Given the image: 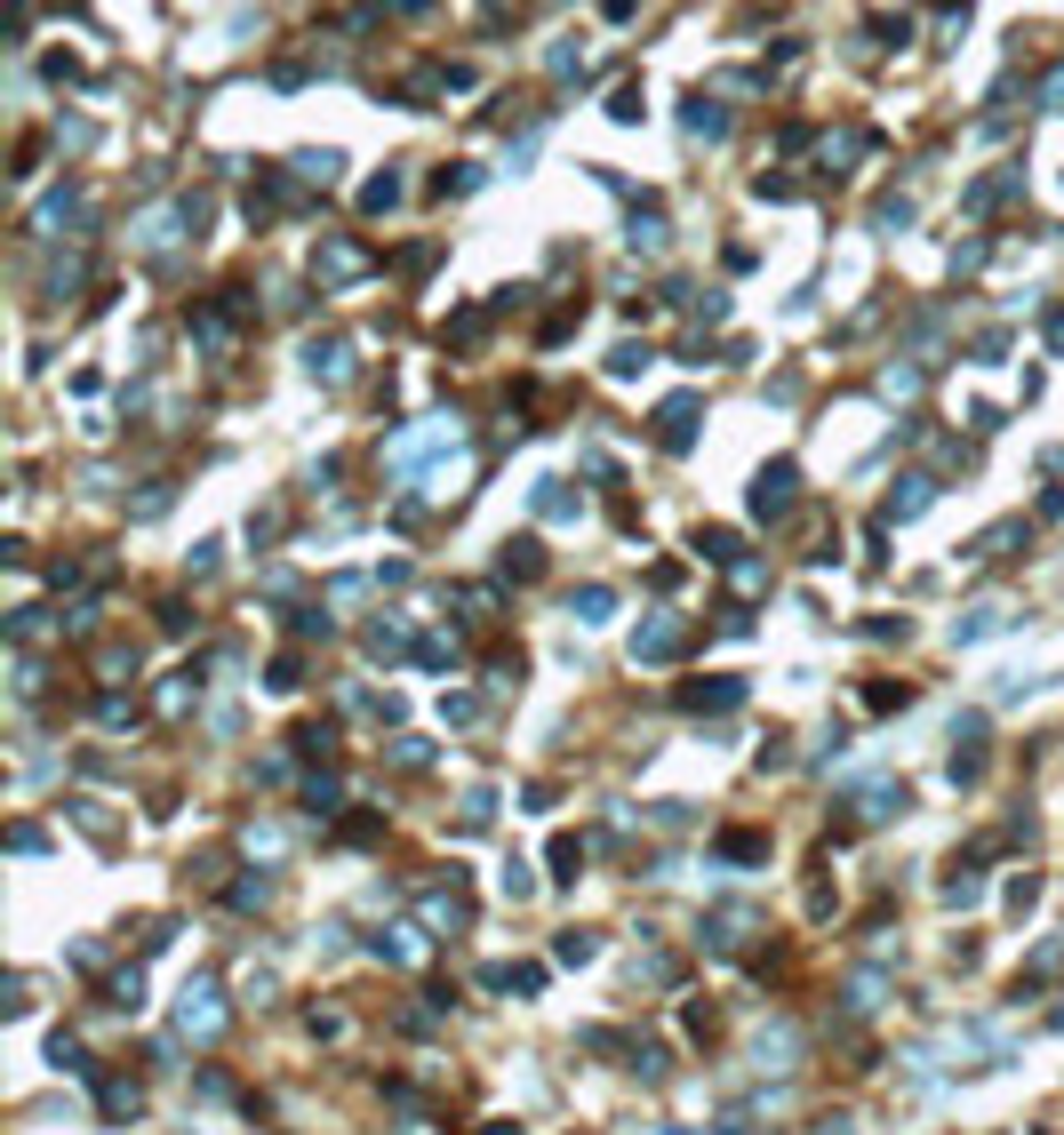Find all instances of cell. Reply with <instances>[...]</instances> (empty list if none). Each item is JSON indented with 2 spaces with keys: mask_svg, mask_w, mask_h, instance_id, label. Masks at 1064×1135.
I'll list each match as a JSON object with an SVG mask.
<instances>
[{
  "mask_svg": "<svg viewBox=\"0 0 1064 1135\" xmlns=\"http://www.w3.org/2000/svg\"><path fill=\"white\" fill-rule=\"evenodd\" d=\"M177 1032H184V1040H216V1032H224V1008H216L209 976H192V984L177 991Z\"/></svg>",
  "mask_w": 1064,
  "mask_h": 1135,
  "instance_id": "6da1fadb",
  "label": "cell"
},
{
  "mask_svg": "<svg viewBox=\"0 0 1064 1135\" xmlns=\"http://www.w3.org/2000/svg\"><path fill=\"white\" fill-rule=\"evenodd\" d=\"M361 272H368L361 240H321V248H312V280H321V288H344V280H361Z\"/></svg>",
  "mask_w": 1064,
  "mask_h": 1135,
  "instance_id": "7a4b0ae2",
  "label": "cell"
},
{
  "mask_svg": "<svg viewBox=\"0 0 1064 1135\" xmlns=\"http://www.w3.org/2000/svg\"><path fill=\"white\" fill-rule=\"evenodd\" d=\"M689 648V624L680 616H648V624L633 632V664H665V656H680Z\"/></svg>",
  "mask_w": 1064,
  "mask_h": 1135,
  "instance_id": "3957f363",
  "label": "cell"
},
{
  "mask_svg": "<svg viewBox=\"0 0 1064 1135\" xmlns=\"http://www.w3.org/2000/svg\"><path fill=\"white\" fill-rule=\"evenodd\" d=\"M697 417H704V400L697 392H680V400H665V408H657V449H689V440H697Z\"/></svg>",
  "mask_w": 1064,
  "mask_h": 1135,
  "instance_id": "277c9868",
  "label": "cell"
},
{
  "mask_svg": "<svg viewBox=\"0 0 1064 1135\" xmlns=\"http://www.w3.org/2000/svg\"><path fill=\"white\" fill-rule=\"evenodd\" d=\"M792 488H800V472L777 456V464L753 480V512H760V520H785V512H792Z\"/></svg>",
  "mask_w": 1064,
  "mask_h": 1135,
  "instance_id": "5b68a950",
  "label": "cell"
},
{
  "mask_svg": "<svg viewBox=\"0 0 1064 1135\" xmlns=\"http://www.w3.org/2000/svg\"><path fill=\"white\" fill-rule=\"evenodd\" d=\"M1016 624V616H1008L1001 600H976L969 616H952V640H961V648H976V640H993V632H1008Z\"/></svg>",
  "mask_w": 1064,
  "mask_h": 1135,
  "instance_id": "8992f818",
  "label": "cell"
},
{
  "mask_svg": "<svg viewBox=\"0 0 1064 1135\" xmlns=\"http://www.w3.org/2000/svg\"><path fill=\"white\" fill-rule=\"evenodd\" d=\"M456 440V424H425V432H408V440H393V449H385V464H393V472H408V464H425L432 449H449Z\"/></svg>",
  "mask_w": 1064,
  "mask_h": 1135,
  "instance_id": "52a82bcc",
  "label": "cell"
},
{
  "mask_svg": "<svg viewBox=\"0 0 1064 1135\" xmlns=\"http://www.w3.org/2000/svg\"><path fill=\"white\" fill-rule=\"evenodd\" d=\"M304 368H312L321 385H344V376H353V344H344V336H321V344H304Z\"/></svg>",
  "mask_w": 1064,
  "mask_h": 1135,
  "instance_id": "ba28073f",
  "label": "cell"
},
{
  "mask_svg": "<svg viewBox=\"0 0 1064 1135\" xmlns=\"http://www.w3.org/2000/svg\"><path fill=\"white\" fill-rule=\"evenodd\" d=\"M929 504H937V480H929V472H912V480H896V496L881 504V520H920Z\"/></svg>",
  "mask_w": 1064,
  "mask_h": 1135,
  "instance_id": "9c48e42d",
  "label": "cell"
},
{
  "mask_svg": "<svg viewBox=\"0 0 1064 1135\" xmlns=\"http://www.w3.org/2000/svg\"><path fill=\"white\" fill-rule=\"evenodd\" d=\"M753 927H760V912H744V903H729V912H712V920H704V944H712V952H736V944H744Z\"/></svg>",
  "mask_w": 1064,
  "mask_h": 1135,
  "instance_id": "30bf717a",
  "label": "cell"
},
{
  "mask_svg": "<svg viewBox=\"0 0 1064 1135\" xmlns=\"http://www.w3.org/2000/svg\"><path fill=\"white\" fill-rule=\"evenodd\" d=\"M905 784H864V792H856V824H888V816H905Z\"/></svg>",
  "mask_w": 1064,
  "mask_h": 1135,
  "instance_id": "8fae6325",
  "label": "cell"
},
{
  "mask_svg": "<svg viewBox=\"0 0 1064 1135\" xmlns=\"http://www.w3.org/2000/svg\"><path fill=\"white\" fill-rule=\"evenodd\" d=\"M680 704H689V712H729V704H744V680H689Z\"/></svg>",
  "mask_w": 1064,
  "mask_h": 1135,
  "instance_id": "7c38bea8",
  "label": "cell"
},
{
  "mask_svg": "<svg viewBox=\"0 0 1064 1135\" xmlns=\"http://www.w3.org/2000/svg\"><path fill=\"white\" fill-rule=\"evenodd\" d=\"M753 1055L768 1064V1072H792V1064H800V1032H792V1023H768V1032L753 1040Z\"/></svg>",
  "mask_w": 1064,
  "mask_h": 1135,
  "instance_id": "4fadbf2b",
  "label": "cell"
},
{
  "mask_svg": "<svg viewBox=\"0 0 1064 1135\" xmlns=\"http://www.w3.org/2000/svg\"><path fill=\"white\" fill-rule=\"evenodd\" d=\"M368 952H376V959H393V968H417V959H425V927H385V935H376Z\"/></svg>",
  "mask_w": 1064,
  "mask_h": 1135,
  "instance_id": "5bb4252c",
  "label": "cell"
},
{
  "mask_svg": "<svg viewBox=\"0 0 1064 1135\" xmlns=\"http://www.w3.org/2000/svg\"><path fill=\"white\" fill-rule=\"evenodd\" d=\"M680 128H689L697 145H721V136H729V113H721L712 96H689V113H680Z\"/></svg>",
  "mask_w": 1064,
  "mask_h": 1135,
  "instance_id": "9a60e30c",
  "label": "cell"
},
{
  "mask_svg": "<svg viewBox=\"0 0 1064 1135\" xmlns=\"http://www.w3.org/2000/svg\"><path fill=\"white\" fill-rule=\"evenodd\" d=\"M496 568H505L513 584H528V576H545V544H537V536H513V544H505V560H496Z\"/></svg>",
  "mask_w": 1064,
  "mask_h": 1135,
  "instance_id": "2e32d148",
  "label": "cell"
},
{
  "mask_svg": "<svg viewBox=\"0 0 1064 1135\" xmlns=\"http://www.w3.org/2000/svg\"><path fill=\"white\" fill-rule=\"evenodd\" d=\"M569 616H577V624H608V616H616V592H608V584H584V592L569 600Z\"/></svg>",
  "mask_w": 1064,
  "mask_h": 1135,
  "instance_id": "e0dca14e",
  "label": "cell"
},
{
  "mask_svg": "<svg viewBox=\"0 0 1064 1135\" xmlns=\"http://www.w3.org/2000/svg\"><path fill=\"white\" fill-rule=\"evenodd\" d=\"M528 496H537V512H545V520H577V496H569V480H537Z\"/></svg>",
  "mask_w": 1064,
  "mask_h": 1135,
  "instance_id": "ac0fdd59",
  "label": "cell"
},
{
  "mask_svg": "<svg viewBox=\"0 0 1064 1135\" xmlns=\"http://www.w3.org/2000/svg\"><path fill=\"white\" fill-rule=\"evenodd\" d=\"M432 192H440V201H464V192H481V168H473V160H449V168L432 177Z\"/></svg>",
  "mask_w": 1064,
  "mask_h": 1135,
  "instance_id": "d6986e66",
  "label": "cell"
},
{
  "mask_svg": "<svg viewBox=\"0 0 1064 1135\" xmlns=\"http://www.w3.org/2000/svg\"><path fill=\"white\" fill-rule=\"evenodd\" d=\"M1008 544H1025V520H1001V528H984V536L969 544V560H1001Z\"/></svg>",
  "mask_w": 1064,
  "mask_h": 1135,
  "instance_id": "ffe728a7",
  "label": "cell"
},
{
  "mask_svg": "<svg viewBox=\"0 0 1064 1135\" xmlns=\"http://www.w3.org/2000/svg\"><path fill=\"white\" fill-rule=\"evenodd\" d=\"M400 648H408V624H400V616H376V624H368V656H400Z\"/></svg>",
  "mask_w": 1064,
  "mask_h": 1135,
  "instance_id": "44dd1931",
  "label": "cell"
},
{
  "mask_svg": "<svg viewBox=\"0 0 1064 1135\" xmlns=\"http://www.w3.org/2000/svg\"><path fill=\"white\" fill-rule=\"evenodd\" d=\"M104 1111H113V1119H136V1111H145V1087H136V1079H104Z\"/></svg>",
  "mask_w": 1064,
  "mask_h": 1135,
  "instance_id": "7402d4cb",
  "label": "cell"
},
{
  "mask_svg": "<svg viewBox=\"0 0 1064 1135\" xmlns=\"http://www.w3.org/2000/svg\"><path fill=\"white\" fill-rule=\"evenodd\" d=\"M625 240H633L640 256H657V248H665V216H657V209H633V233H625Z\"/></svg>",
  "mask_w": 1064,
  "mask_h": 1135,
  "instance_id": "603a6c76",
  "label": "cell"
},
{
  "mask_svg": "<svg viewBox=\"0 0 1064 1135\" xmlns=\"http://www.w3.org/2000/svg\"><path fill=\"white\" fill-rule=\"evenodd\" d=\"M336 168H344V152H297V177L304 184H336Z\"/></svg>",
  "mask_w": 1064,
  "mask_h": 1135,
  "instance_id": "cb8c5ba5",
  "label": "cell"
},
{
  "mask_svg": "<svg viewBox=\"0 0 1064 1135\" xmlns=\"http://www.w3.org/2000/svg\"><path fill=\"white\" fill-rule=\"evenodd\" d=\"M697 552L712 568H736V536H729V528H697Z\"/></svg>",
  "mask_w": 1064,
  "mask_h": 1135,
  "instance_id": "d4e9b609",
  "label": "cell"
},
{
  "mask_svg": "<svg viewBox=\"0 0 1064 1135\" xmlns=\"http://www.w3.org/2000/svg\"><path fill=\"white\" fill-rule=\"evenodd\" d=\"M273 903V880L256 871V880H233V912H265Z\"/></svg>",
  "mask_w": 1064,
  "mask_h": 1135,
  "instance_id": "484cf974",
  "label": "cell"
},
{
  "mask_svg": "<svg viewBox=\"0 0 1064 1135\" xmlns=\"http://www.w3.org/2000/svg\"><path fill=\"white\" fill-rule=\"evenodd\" d=\"M841 1000H849V1016L881 1008V976H873V968H864V976H849V991H841Z\"/></svg>",
  "mask_w": 1064,
  "mask_h": 1135,
  "instance_id": "4316f807",
  "label": "cell"
},
{
  "mask_svg": "<svg viewBox=\"0 0 1064 1135\" xmlns=\"http://www.w3.org/2000/svg\"><path fill=\"white\" fill-rule=\"evenodd\" d=\"M113 1008H128V1016H136V1008H145V976H136V968H121V976H113Z\"/></svg>",
  "mask_w": 1064,
  "mask_h": 1135,
  "instance_id": "83f0119b",
  "label": "cell"
},
{
  "mask_svg": "<svg viewBox=\"0 0 1064 1135\" xmlns=\"http://www.w3.org/2000/svg\"><path fill=\"white\" fill-rule=\"evenodd\" d=\"M393 201H400V177H393V168H385V177H368V192H361V209H368V216H385Z\"/></svg>",
  "mask_w": 1064,
  "mask_h": 1135,
  "instance_id": "f1b7e54d",
  "label": "cell"
},
{
  "mask_svg": "<svg viewBox=\"0 0 1064 1135\" xmlns=\"http://www.w3.org/2000/svg\"><path fill=\"white\" fill-rule=\"evenodd\" d=\"M721 856H729V864H760L768 839H760V832H729V839H721Z\"/></svg>",
  "mask_w": 1064,
  "mask_h": 1135,
  "instance_id": "f546056e",
  "label": "cell"
},
{
  "mask_svg": "<svg viewBox=\"0 0 1064 1135\" xmlns=\"http://www.w3.org/2000/svg\"><path fill=\"white\" fill-rule=\"evenodd\" d=\"M184 704H201V680H192V672H177V680L160 687V712H184Z\"/></svg>",
  "mask_w": 1064,
  "mask_h": 1135,
  "instance_id": "4dcf8cb0",
  "label": "cell"
},
{
  "mask_svg": "<svg viewBox=\"0 0 1064 1135\" xmlns=\"http://www.w3.org/2000/svg\"><path fill=\"white\" fill-rule=\"evenodd\" d=\"M288 744H297L304 760H312V751H329V744H336V728H329V719H304V728L288 736Z\"/></svg>",
  "mask_w": 1064,
  "mask_h": 1135,
  "instance_id": "1f68e13d",
  "label": "cell"
},
{
  "mask_svg": "<svg viewBox=\"0 0 1064 1135\" xmlns=\"http://www.w3.org/2000/svg\"><path fill=\"white\" fill-rule=\"evenodd\" d=\"M648 344H616V352H608V376H640V368H648Z\"/></svg>",
  "mask_w": 1064,
  "mask_h": 1135,
  "instance_id": "d6a6232c",
  "label": "cell"
},
{
  "mask_svg": "<svg viewBox=\"0 0 1064 1135\" xmlns=\"http://www.w3.org/2000/svg\"><path fill=\"white\" fill-rule=\"evenodd\" d=\"M304 807H312V816H336V776H304Z\"/></svg>",
  "mask_w": 1064,
  "mask_h": 1135,
  "instance_id": "836d02e7",
  "label": "cell"
},
{
  "mask_svg": "<svg viewBox=\"0 0 1064 1135\" xmlns=\"http://www.w3.org/2000/svg\"><path fill=\"white\" fill-rule=\"evenodd\" d=\"M577 864H584V839L560 832V839H552V871H560V880H577Z\"/></svg>",
  "mask_w": 1064,
  "mask_h": 1135,
  "instance_id": "e575fe53",
  "label": "cell"
},
{
  "mask_svg": "<svg viewBox=\"0 0 1064 1135\" xmlns=\"http://www.w3.org/2000/svg\"><path fill=\"white\" fill-rule=\"evenodd\" d=\"M552 952H560V959H569V968H584V959H592V952H601V944H592V935H584V927H569V935H560V944H552Z\"/></svg>",
  "mask_w": 1064,
  "mask_h": 1135,
  "instance_id": "d590c367",
  "label": "cell"
},
{
  "mask_svg": "<svg viewBox=\"0 0 1064 1135\" xmlns=\"http://www.w3.org/2000/svg\"><path fill=\"white\" fill-rule=\"evenodd\" d=\"M49 1064H57V1072H89V1055H81V1040H64V1032H57V1040H49Z\"/></svg>",
  "mask_w": 1064,
  "mask_h": 1135,
  "instance_id": "8d00e7d4",
  "label": "cell"
},
{
  "mask_svg": "<svg viewBox=\"0 0 1064 1135\" xmlns=\"http://www.w3.org/2000/svg\"><path fill=\"white\" fill-rule=\"evenodd\" d=\"M425 920L432 927H464V903H456V896H425Z\"/></svg>",
  "mask_w": 1064,
  "mask_h": 1135,
  "instance_id": "74e56055",
  "label": "cell"
},
{
  "mask_svg": "<svg viewBox=\"0 0 1064 1135\" xmlns=\"http://www.w3.org/2000/svg\"><path fill=\"white\" fill-rule=\"evenodd\" d=\"M729 576H736V592H768V568H760V560H736Z\"/></svg>",
  "mask_w": 1064,
  "mask_h": 1135,
  "instance_id": "f35d334b",
  "label": "cell"
},
{
  "mask_svg": "<svg viewBox=\"0 0 1064 1135\" xmlns=\"http://www.w3.org/2000/svg\"><path fill=\"white\" fill-rule=\"evenodd\" d=\"M984 896V880H976V871H961V880H944V903H976Z\"/></svg>",
  "mask_w": 1064,
  "mask_h": 1135,
  "instance_id": "ab89813d",
  "label": "cell"
},
{
  "mask_svg": "<svg viewBox=\"0 0 1064 1135\" xmlns=\"http://www.w3.org/2000/svg\"><path fill=\"white\" fill-rule=\"evenodd\" d=\"M881 392H896V400H905V392H920V368H888Z\"/></svg>",
  "mask_w": 1064,
  "mask_h": 1135,
  "instance_id": "60d3db41",
  "label": "cell"
},
{
  "mask_svg": "<svg viewBox=\"0 0 1064 1135\" xmlns=\"http://www.w3.org/2000/svg\"><path fill=\"white\" fill-rule=\"evenodd\" d=\"M528 888H537V880H528V864H520V856H513V864H505V896L520 903V896H528Z\"/></svg>",
  "mask_w": 1064,
  "mask_h": 1135,
  "instance_id": "b9f144b4",
  "label": "cell"
},
{
  "mask_svg": "<svg viewBox=\"0 0 1064 1135\" xmlns=\"http://www.w3.org/2000/svg\"><path fill=\"white\" fill-rule=\"evenodd\" d=\"M520 680V656H488V687H513Z\"/></svg>",
  "mask_w": 1064,
  "mask_h": 1135,
  "instance_id": "7bdbcfd3",
  "label": "cell"
},
{
  "mask_svg": "<svg viewBox=\"0 0 1064 1135\" xmlns=\"http://www.w3.org/2000/svg\"><path fill=\"white\" fill-rule=\"evenodd\" d=\"M912 224V201H881V233H905Z\"/></svg>",
  "mask_w": 1064,
  "mask_h": 1135,
  "instance_id": "ee69618b",
  "label": "cell"
},
{
  "mask_svg": "<svg viewBox=\"0 0 1064 1135\" xmlns=\"http://www.w3.org/2000/svg\"><path fill=\"white\" fill-rule=\"evenodd\" d=\"M1040 104H1048V113H1064V64H1057V72H1048V89H1040Z\"/></svg>",
  "mask_w": 1064,
  "mask_h": 1135,
  "instance_id": "f6af8a7d",
  "label": "cell"
},
{
  "mask_svg": "<svg viewBox=\"0 0 1064 1135\" xmlns=\"http://www.w3.org/2000/svg\"><path fill=\"white\" fill-rule=\"evenodd\" d=\"M817 1135H849V1119H817Z\"/></svg>",
  "mask_w": 1064,
  "mask_h": 1135,
  "instance_id": "bcb514c9",
  "label": "cell"
},
{
  "mask_svg": "<svg viewBox=\"0 0 1064 1135\" xmlns=\"http://www.w3.org/2000/svg\"><path fill=\"white\" fill-rule=\"evenodd\" d=\"M481 1135H520V1128H513V1119H488V1128H481Z\"/></svg>",
  "mask_w": 1064,
  "mask_h": 1135,
  "instance_id": "7dc6e473",
  "label": "cell"
}]
</instances>
